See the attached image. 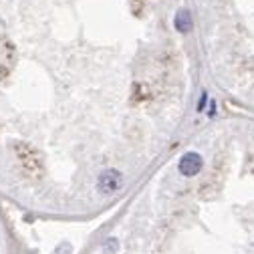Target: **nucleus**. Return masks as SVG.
I'll return each mask as SVG.
<instances>
[{
	"instance_id": "1",
	"label": "nucleus",
	"mask_w": 254,
	"mask_h": 254,
	"mask_svg": "<svg viewBox=\"0 0 254 254\" xmlns=\"http://www.w3.org/2000/svg\"><path fill=\"white\" fill-rule=\"evenodd\" d=\"M121 186H123V174L119 170H113V168L111 170H105L97 178V190H99L101 194H105V196L115 194Z\"/></svg>"
},
{
	"instance_id": "2",
	"label": "nucleus",
	"mask_w": 254,
	"mask_h": 254,
	"mask_svg": "<svg viewBox=\"0 0 254 254\" xmlns=\"http://www.w3.org/2000/svg\"><path fill=\"white\" fill-rule=\"evenodd\" d=\"M202 168H204V160H202V155L196 153V151H188V153H184V155H182V160H180V164H178L180 174L186 176V178H194V176H198V174L202 172Z\"/></svg>"
},
{
	"instance_id": "3",
	"label": "nucleus",
	"mask_w": 254,
	"mask_h": 254,
	"mask_svg": "<svg viewBox=\"0 0 254 254\" xmlns=\"http://www.w3.org/2000/svg\"><path fill=\"white\" fill-rule=\"evenodd\" d=\"M174 26H176L178 33H182V35H188L190 30H192L194 20H192V14H190L188 8H180V10L176 12V16H174Z\"/></svg>"
},
{
	"instance_id": "4",
	"label": "nucleus",
	"mask_w": 254,
	"mask_h": 254,
	"mask_svg": "<svg viewBox=\"0 0 254 254\" xmlns=\"http://www.w3.org/2000/svg\"><path fill=\"white\" fill-rule=\"evenodd\" d=\"M53 254H73V244L71 242H61Z\"/></svg>"
},
{
	"instance_id": "5",
	"label": "nucleus",
	"mask_w": 254,
	"mask_h": 254,
	"mask_svg": "<svg viewBox=\"0 0 254 254\" xmlns=\"http://www.w3.org/2000/svg\"><path fill=\"white\" fill-rule=\"evenodd\" d=\"M103 248H105V252L115 254V252L119 250V242H117V238H107L105 244H103Z\"/></svg>"
}]
</instances>
